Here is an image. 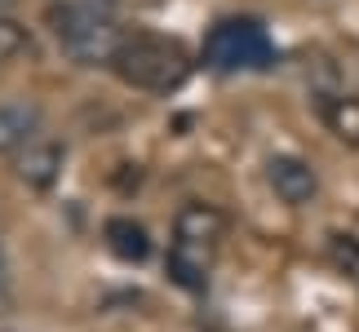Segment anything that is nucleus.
I'll return each mask as SVG.
<instances>
[{
  "mask_svg": "<svg viewBox=\"0 0 359 332\" xmlns=\"http://www.w3.org/2000/svg\"><path fill=\"white\" fill-rule=\"evenodd\" d=\"M111 71L129 89L142 93H177L191 76V53L182 49V40L160 36V32H129L120 40Z\"/></svg>",
  "mask_w": 359,
  "mask_h": 332,
  "instance_id": "nucleus-1",
  "label": "nucleus"
},
{
  "mask_svg": "<svg viewBox=\"0 0 359 332\" xmlns=\"http://www.w3.org/2000/svg\"><path fill=\"white\" fill-rule=\"evenodd\" d=\"M45 27L58 40V49L80 67H111L124 32L116 27L111 9L80 5V0H49Z\"/></svg>",
  "mask_w": 359,
  "mask_h": 332,
  "instance_id": "nucleus-2",
  "label": "nucleus"
},
{
  "mask_svg": "<svg viewBox=\"0 0 359 332\" xmlns=\"http://www.w3.org/2000/svg\"><path fill=\"white\" fill-rule=\"evenodd\" d=\"M204 67L222 76L266 71V67H275V40L257 18H222L204 36Z\"/></svg>",
  "mask_w": 359,
  "mask_h": 332,
  "instance_id": "nucleus-3",
  "label": "nucleus"
},
{
  "mask_svg": "<svg viewBox=\"0 0 359 332\" xmlns=\"http://www.w3.org/2000/svg\"><path fill=\"white\" fill-rule=\"evenodd\" d=\"M173 240H187V244H204V248H222L226 240V213L217 204H204V200H191L177 209L173 217Z\"/></svg>",
  "mask_w": 359,
  "mask_h": 332,
  "instance_id": "nucleus-4",
  "label": "nucleus"
},
{
  "mask_svg": "<svg viewBox=\"0 0 359 332\" xmlns=\"http://www.w3.org/2000/svg\"><path fill=\"white\" fill-rule=\"evenodd\" d=\"M266 182H271L275 195H280L284 204H293V209L311 204L315 191H320V177H315V169H311L306 160H297V155H275V160L266 164Z\"/></svg>",
  "mask_w": 359,
  "mask_h": 332,
  "instance_id": "nucleus-5",
  "label": "nucleus"
},
{
  "mask_svg": "<svg viewBox=\"0 0 359 332\" xmlns=\"http://www.w3.org/2000/svg\"><path fill=\"white\" fill-rule=\"evenodd\" d=\"M213 257H217V248L173 240L164 266H169V279L177 288H187V293H204V288H209V275H213Z\"/></svg>",
  "mask_w": 359,
  "mask_h": 332,
  "instance_id": "nucleus-6",
  "label": "nucleus"
},
{
  "mask_svg": "<svg viewBox=\"0 0 359 332\" xmlns=\"http://www.w3.org/2000/svg\"><path fill=\"white\" fill-rule=\"evenodd\" d=\"M62 164H67V146L49 142V137H32V142L18 151V177L27 186H36V191H49L58 182Z\"/></svg>",
  "mask_w": 359,
  "mask_h": 332,
  "instance_id": "nucleus-7",
  "label": "nucleus"
},
{
  "mask_svg": "<svg viewBox=\"0 0 359 332\" xmlns=\"http://www.w3.org/2000/svg\"><path fill=\"white\" fill-rule=\"evenodd\" d=\"M40 133V106L36 102H0V155L22 151Z\"/></svg>",
  "mask_w": 359,
  "mask_h": 332,
  "instance_id": "nucleus-8",
  "label": "nucleus"
},
{
  "mask_svg": "<svg viewBox=\"0 0 359 332\" xmlns=\"http://www.w3.org/2000/svg\"><path fill=\"white\" fill-rule=\"evenodd\" d=\"M320 120L328 124V133L346 146H359V98L351 93H320Z\"/></svg>",
  "mask_w": 359,
  "mask_h": 332,
  "instance_id": "nucleus-9",
  "label": "nucleus"
},
{
  "mask_svg": "<svg viewBox=\"0 0 359 332\" xmlns=\"http://www.w3.org/2000/svg\"><path fill=\"white\" fill-rule=\"evenodd\" d=\"M102 240L120 261H147V253H151V235H147L142 221H133V217H107Z\"/></svg>",
  "mask_w": 359,
  "mask_h": 332,
  "instance_id": "nucleus-10",
  "label": "nucleus"
},
{
  "mask_svg": "<svg viewBox=\"0 0 359 332\" xmlns=\"http://www.w3.org/2000/svg\"><path fill=\"white\" fill-rule=\"evenodd\" d=\"M328 261L359 288V240L355 235H328Z\"/></svg>",
  "mask_w": 359,
  "mask_h": 332,
  "instance_id": "nucleus-11",
  "label": "nucleus"
},
{
  "mask_svg": "<svg viewBox=\"0 0 359 332\" xmlns=\"http://www.w3.org/2000/svg\"><path fill=\"white\" fill-rule=\"evenodd\" d=\"M27 49H32V36H27V27L0 13V62H13V58H18V53H27Z\"/></svg>",
  "mask_w": 359,
  "mask_h": 332,
  "instance_id": "nucleus-12",
  "label": "nucleus"
},
{
  "mask_svg": "<svg viewBox=\"0 0 359 332\" xmlns=\"http://www.w3.org/2000/svg\"><path fill=\"white\" fill-rule=\"evenodd\" d=\"M5 284H9V257H5V248H0V293H5Z\"/></svg>",
  "mask_w": 359,
  "mask_h": 332,
  "instance_id": "nucleus-13",
  "label": "nucleus"
},
{
  "mask_svg": "<svg viewBox=\"0 0 359 332\" xmlns=\"http://www.w3.org/2000/svg\"><path fill=\"white\" fill-rule=\"evenodd\" d=\"M9 5H13V0H0V9H9Z\"/></svg>",
  "mask_w": 359,
  "mask_h": 332,
  "instance_id": "nucleus-14",
  "label": "nucleus"
}]
</instances>
